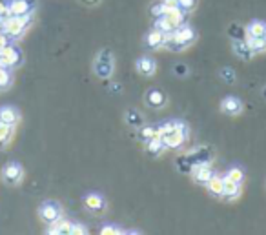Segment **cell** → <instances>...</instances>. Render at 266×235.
<instances>
[{
    "mask_svg": "<svg viewBox=\"0 0 266 235\" xmlns=\"http://www.w3.org/2000/svg\"><path fill=\"white\" fill-rule=\"evenodd\" d=\"M29 24H31V15H24V17H15V15H11L9 19L4 20L2 31L6 33L7 37L19 38L22 33L26 31V27Z\"/></svg>",
    "mask_w": 266,
    "mask_h": 235,
    "instance_id": "cell-1",
    "label": "cell"
},
{
    "mask_svg": "<svg viewBox=\"0 0 266 235\" xmlns=\"http://www.w3.org/2000/svg\"><path fill=\"white\" fill-rule=\"evenodd\" d=\"M186 159H188V162L192 164V168L202 166V164H210V162H212V150L206 146L195 148V150H192V152L186 155Z\"/></svg>",
    "mask_w": 266,
    "mask_h": 235,
    "instance_id": "cell-2",
    "label": "cell"
},
{
    "mask_svg": "<svg viewBox=\"0 0 266 235\" xmlns=\"http://www.w3.org/2000/svg\"><path fill=\"white\" fill-rule=\"evenodd\" d=\"M39 213H40V217H42V221L53 224L55 221H59L60 219V215H62V208H60V204L49 201V203H44L40 206Z\"/></svg>",
    "mask_w": 266,
    "mask_h": 235,
    "instance_id": "cell-3",
    "label": "cell"
},
{
    "mask_svg": "<svg viewBox=\"0 0 266 235\" xmlns=\"http://www.w3.org/2000/svg\"><path fill=\"white\" fill-rule=\"evenodd\" d=\"M7 6H9V13L11 15L24 17V15H31V11L37 6V2L35 0H11Z\"/></svg>",
    "mask_w": 266,
    "mask_h": 235,
    "instance_id": "cell-4",
    "label": "cell"
},
{
    "mask_svg": "<svg viewBox=\"0 0 266 235\" xmlns=\"http://www.w3.org/2000/svg\"><path fill=\"white\" fill-rule=\"evenodd\" d=\"M171 35L175 37V40L182 46V48H188V46L195 40L193 27H192V26H186V24H184V26H179L175 31L171 33Z\"/></svg>",
    "mask_w": 266,
    "mask_h": 235,
    "instance_id": "cell-5",
    "label": "cell"
},
{
    "mask_svg": "<svg viewBox=\"0 0 266 235\" xmlns=\"http://www.w3.org/2000/svg\"><path fill=\"white\" fill-rule=\"evenodd\" d=\"M0 58H2L4 68L15 66L20 62V50L15 46H4V48H0Z\"/></svg>",
    "mask_w": 266,
    "mask_h": 235,
    "instance_id": "cell-6",
    "label": "cell"
},
{
    "mask_svg": "<svg viewBox=\"0 0 266 235\" xmlns=\"http://www.w3.org/2000/svg\"><path fill=\"white\" fill-rule=\"evenodd\" d=\"M192 173H193V181L197 183V184L201 186H206L210 181H212V177H214L215 173L212 172V168L208 164H202V166H195L193 170H192Z\"/></svg>",
    "mask_w": 266,
    "mask_h": 235,
    "instance_id": "cell-7",
    "label": "cell"
},
{
    "mask_svg": "<svg viewBox=\"0 0 266 235\" xmlns=\"http://www.w3.org/2000/svg\"><path fill=\"white\" fill-rule=\"evenodd\" d=\"M2 177H4V181H6L7 184H17V183H20V179H22V168L17 162H11V164H7L4 168Z\"/></svg>",
    "mask_w": 266,
    "mask_h": 235,
    "instance_id": "cell-8",
    "label": "cell"
},
{
    "mask_svg": "<svg viewBox=\"0 0 266 235\" xmlns=\"http://www.w3.org/2000/svg\"><path fill=\"white\" fill-rule=\"evenodd\" d=\"M208 191H210V195L215 199H222L224 195V177H219V175H214L212 181L206 184Z\"/></svg>",
    "mask_w": 266,
    "mask_h": 235,
    "instance_id": "cell-9",
    "label": "cell"
},
{
    "mask_svg": "<svg viewBox=\"0 0 266 235\" xmlns=\"http://www.w3.org/2000/svg\"><path fill=\"white\" fill-rule=\"evenodd\" d=\"M186 139H188V135L179 131V130H175V131H171L169 135L163 137V142L166 148H181L182 144L186 142Z\"/></svg>",
    "mask_w": 266,
    "mask_h": 235,
    "instance_id": "cell-10",
    "label": "cell"
},
{
    "mask_svg": "<svg viewBox=\"0 0 266 235\" xmlns=\"http://www.w3.org/2000/svg\"><path fill=\"white\" fill-rule=\"evenodd\" d=\"M221 109L228 115H239L241 109H242V104H241V101L237 97H226L221 102Z\"/></svg>",
    "mask_w": 266,
    "mask_h": 235,
    "instance_id": "cell-11",
    "label": "cell"
},
{
    "mask_svg": "<svg viewBox=\"0 0 266 235\" xmlns=\"http://www.w3.org/2000/svg\"><path fill=\"white\" fill-rule=\"evenodd\" d=\"M234 53L239 58H242V60H250V58L255 55L246 40H235L234 42Z\"/></svg>",
    "mask_w": 266,
    "mask_h": 235,
    "instance_id": "cell-12",
    "label": "cell"
},
{
    "mask_svg": "<svg viewBox=\"0 0 266 235\" xmlns=\"http://www.w3.org/2000/svg\"><path fill=\"white\" fill-rule=\"evenodd\" d=\"M146 102H148L151 108H163L164 102H166V97L159 89H149L148 93H146Z\"/></svg>",
    "mask_w": 266,
    "mask_h": 235,
    "instance_id": "cell-13",
    "label": "cell"
},
{
    "mask_svg": "<svg viewBox=\"0 0 266 235\" xmlns=\"http://www.w3.org/2000/svg\"><path fill=\"white\" fill-rule=\"evenodd\" d=\"M137 70L141 71L143 75L151 77V75H153V73H155V70H157L155 60H153V58H149V57H143V58H139V62H137Z\"/></svg>",
    "mask_w": 266,
    "mask_h": 235,
    "instance_id": "cell-14",
    "label": "cell"
},
{
    "mask_svg": "<svg viewBox=\"0 0 266 235\" xmlns=\"http://www.w3.org/2000/svg\"><path fill=\"white\" fill-rule=\"evenodd\" d=\"M95 73L100 78H110L111 73H113V62L111 60H98L95 62Z\"/></svg>",
    "mask_w": 266,
    "mask_h": 235,
    "instance_id": "cell-15",
    "label": "cell"
},
{
    "mask_svg": "<svg viewBox=\"0 0 266 235\" xmlns=\"http://www.w3.org/2000/svg\"><path fill=\"white\" fill-rule=\"evenodd\" d=\"M266 33V24L265 22H261V20H253L250 24L246 26V37L252 38V37H265Z\"/></svg>",
    "mask_w": 266,
    "mask_h": 235,
    "instance_id": "cell-16",
    "label": "cell"
},
{
    "mask_svg": "<svg viewBox=\"0 0 266 235\" xmlns=\"http://www.w3.org/2000/svg\"><path fill=\"white\" fill-rule=\"evenodd\" d=\"M179 27V26L175 24V22H171V20L166 17V15H163V17H159L155 22V29H159V31H163L164 35H168V33H173Z\"/></svg>",
    "mask_w": 266,
    "mask_h": 235,
    "instance_id": "cell-17",
    "label": "cell"
},
{
    "mask_svg": "<svg viewBox=\"0 0 266 235\" xmlns=\"http://www.w3.org/2000/svg\"><path fill=\"white\" fill-rule=\"evenodd\" d=\"M84 203L86 206L90 208L91 211H97V213H100V211H104V208H106V204H104V201L98 195H95V193H90V195H86L84 197Z\"/></svg>",
    "mask_w": 266,
    "mask_h": 235,
    "instance_id": "cell-18",
    "label": "cell"
},
{
    "mask_svg": "<svg viewBox=\"0 0 266 235\" xmlns=\"http://www.w3.org/2000/svg\"><path fill=\"white\" fill-rule=\"evenodd\" d=\"M239 193H241V184H235V183H232V181H228L224 177V195H222V199L234 201V199L239 197Z\"/></svg>",
    "mask_w": 266,
    "mask_h": 235,
    "instance_id": "cell-19",
    "label": "cell"
},
{
    "mask_svg": "<svg viewBox=\"0 0 266 235\" xmlns=\"http://www.w3.org/2000/svg\"><path fill=\"white\" fill-rule=\"evenodd\" d=\"M164 38H166V35H164L163 31H159V29H153V31L148 35V48L149 50H157V48H163L164 44Z\"/></svg>",
    "mask_w": 266,
    "mask_h": 235,
    "instance_id": "cell-20",
    "label": "cell"
},
{
    "mask_svg": "<svg viewBox=\"0 0 266 235\" xmlns=\"http://www.w3.org/2000/svg\"><path fill=\"white\" fill-rule=\"evenodd\" d=\"M17 121H19V113L15 111L11 106H6V108L0 109V122H6V124H17Z\"/></svg>",
    "mask_w": 266,
    "mask_h": 235,
    "instance_id": "cell-21",
    "label": "cell"
},
{
    "mask_svg": "<svg viewBox=\"0 0 266 235\" xmlns=\"http://www.w3.org/2000/svg\"><path fill=\"white\" fill-rule=\"evenodd\" d=\"M48 234L49 235H55V234H72V223H68V221H55L53 223V226L49 230H48Z\"/></svg>",
    "mask_w": 266,
    "mask_h": 235,
    "instance_id": "cell-22",
    "label": "cell"
},
{
    "mask_svg": "<svg viewBox=\"0 0 266 235\" xmlns=\"http://www.w3.org/2000/svg\"><path fill=\"white\" fill-rule=\"evenodd\" d=\"M164 142H163V139L161 137H153L151 140H148V153L151 155V157H157L159 153L163 152L164 150Z\"/></svg>",
    "mask_w": 266,
    "mask_h": 235,
    "instance_id": "cell-23",
    "label": "cell"
},
{
    "mask_svg": "<svg viewBox=\"0 0 266 235\" xmlns=\"http://www.w3.org/2000/svg\"><path fill=\"white\" fill-rule=\"evenodd\" d=\"M126 122L133 128H141L143 126V115L139 113L137 109H128L126 111Z\"/></svg>",
    "mask_w": 266,
    "mask_h": 235,
    "instance_id": "cell-24",
    "label": "cell"
},
{
    "mask_svg": "<svg viewBox=\"0 0 266 235\" xmlns=\"http://www.w3.org/2000/svg\"><path fill=\"white\" fill-rule=\"evenodd\" d=\"M248 44H250L253 53H263V51H266V38L265 37L248 38Z\"/></svg>",
    "mask_w": 266,
    "mask_h": 235,
    "instance_id": "cell-25",
    "label": "cell"
},
{
    "mask_svg": "<svg viewBox=\"0 0 266 235\" xmlns=\"http://www.w3.org/2000/svg\"><path fill=\"white\" fill-rule=\"evenodd\" d=\"M153 137H159V131H157V128H153V126H141V130H139V139L144 140V142H148V140H151Z\"/></svg>",
    "mask_w": 266,
    "mask_h": 235,
    "instance_id": "cell-26",
    "label": "cell"
},
{
    "mask_svg": "<svg viewBox=\"0 0 266 235\" xmlns=\"http://www.w3.org/2000/svg\"><path fill=\"white\" fill-rule=\"evenodd\" d=\"M228 35L234 38V40H244L246 37V27H242L239 24H232L228 27Z\"/></svg>",
    "mask_w": 266,
    "mask_h": 235,
    "instance_id": "cell-27",
    "label": "cell"
},
{
    "mask_svg": "<svg viewBox=\"0 0 266 235\" xmlns=\"http://www.w3.org/2000/svg\"><path fill=\"white\" fill-rule=\"evenodd\" d=\"M226 179L232 181V183H235V184H241V183L244 181V172H242L241 168H232V170H228Z\"/></svg>",
    "mask_w": 266,
    "mask_h": 235,
    "instance_id": "cell-28",
    "label": "cell"
},
{
    "mask_svg": "<svg viewBox=\"0 0 266 235\" xmlns=\"http://www.w3.org/2000/svg\"><path fill=\"white\" fill-rule=\"evenodd\" d=\"M11 133H13V126L0 122V144H6L7 140L11 139Z\"/></svg>",
    "mask_w": 266,
    "mask_h": 235,
    "instance_id": "cell-29",
    "label": "cell"
},
{
    "mask_svg": "<svg viewBox=\"0 0 266 235\" xmlns=\"http://www.w3.org/2000/svg\"><path fill=\"white\" fill-rule=\"evenodd\" d=\"M157 131H159V137L163 139L166 135H169L171 131H175V121H166L164 124L157 126Z\"/></svg>",
    "mask_w": 266,
    "mask_h": 235,
    "instance_id": "cell-30",
    "label": "cell"
},
{
    "mask_svg": "<svg viewBox=\"0 0 266 235\" xmlns=\"http://www.w3.org/2000/svg\"><path fill=\"white\" fill-rule=\"evenodd\" d=\"M177 168H179V172L181 173H192V164L188 162V159H186V155H182V157H177Z\"/></svg>",
    "mask_w": 266,
    "mask_h": 235,
    "instance_id": "cell-31",
    "label": "cell"
},
{
    "mask_svg": "<svg viewBox=\"0 0 266 235\" xmlns=\"http://www.w3.org/2000/svg\"><path fill=\"white\" fill-rule=\"evenodd\" d=\"M11 84V75L6 68H0V88H6Z\"/></svg>",
    "mask_w": 266,
    "mask_h": 235,
    "instance_id": "cell-32",
    "label": "cell"
},
{
    "mask_svg": "<svg viewBox=\"0 0 266 235\" xmlns=\"http://www.w3.org/2000/svg\"><path fill=\"white\" fill-rule=\"evenodd\" d=\"M100 234L102 235H117V234H122V232H121L117 226H113V224H106V226H102Z\"/></svg>",
    "mask_w": 266,
    "mask_h": 235,
    "instance_id": "cell-33",
    "label": "cell"
},
{
    "mask_svg": "<svg viewBox=\"0 0 266 235\" xmlns=\"http://www.w3.org/2000/svg\"><path fill=\"white\" fill-rule=\"evenodd\" d=\"M221 77L226 80V82H234V80H235V71H232L230 68H224V70H221Z\"/></svg>",
    "mask_w": 266,
    "mask_h": 235,
    "instance_id": "cell-34",
    "label": "cell"
},
{
    "mask_svg": "<svg viewBox=\"0 0 266 235\" xmlns=\"http://www.w3.org/2000/svg\"><path fill=\"white\" fill-rule=\"evenodd\" d=\"M177 2H179V7L182 11H190L195 6V0H177Z\"/></svg>",
    "mask_w": 266,
    "mask_h": 235,
    "instance_id": "cell-35",
    "label": "cell"
},
{
    "mask_svg": "<svg viewBox=\"0 0 266 235\" xmlns=\"http://www.w3.org/2000/svg\"><path fill=\"white\" fill-rule=\"evenodd\" d=\"M173 71H175V75H179V77L188 75V68H186L184 64H175V66H173Z\"/></svg>",
    "mask_w": 266,
    "mask_h": 235,
    "instance_id": "cell-36",
    "label": "cell"
},
{
    "mask_svg": "<svg viewBox=\"0 0 266 235\" xmlns=\"http://www.w3.org/2000/svg\"><path fill=\"white\" fill-rule=\"evenodd\" d=\"M151 15H153L155 19L163 17V4H161V2H159V4H155V6H151Z\"/></svg>",
    "mask_w": 266,
    "mask_h": 235,
    "instance_id": "cell-37",
    "label": "cell"
},
{
    "mask_svg": "<svg viewBox=\"0 0 266 235\" xmlns=\"http://www.w3.org/2000/svg\"><path fill=\"white\" fill-rule=\"evenodd\" d=\"M72 234L73 235H84L86 228L82 226V224H72Z\"/></svg>",
    "mask_w": 266,
    "mask_h": 235,
    "instance_id": "cell-38",
    "label": "cell"
},
{
    "mask_svg": "<svg viewBox=\"0 0 266 235\" xmlns=\"http://www.w3.org/2000/svg\"><path fill=\"white\" fill-rule=\"evenodd\" d=\"M175 130H179V131H182V133L188 135V124L182 121H175Z\"/></svg>",
    "mask_w": 266,
    "mask_h": 235,
    "instance_id": "cell-39",
    "label": "cell"
},
{
    "mask_svg": "<svg viewBox=\"0 0 266 235\" xmlns=\"http://www.w3.org/2000/svg\"><path fill=\"white\" fill-rule=\"evenodd\" d=\"M6 15H11V13H9V6H7L6 2L0 0V17H6Z\"/></svg>",
    "mask_w": 266,
    "mask_h": 235,
    "instance_id": "cell-40",
    "label": "cell"
},
{
    "mask_svg": "<svg viewBox=\"0 0 266 235\" xmlns=\"http://www.w3.org/2000/svg\"><path fill=\"white\" fill-rule=\"evenodd\" d=\"M4 46H7V38L0 33V48H4Z\"/></svg>",
    "mask_w": 266,
    "mask_h": 235,
    "instance_id": "cell-41",
    "label": "cell"
},
{
    "mask_svg": "<svg viewBox=\"0 0 266 235\" xmlns=\"http://www.w3.org/2000/svg\"><path fill=\"white\" fill-rule=\"evenodd\" d=\"M113 91H121V84H113Z\"/></svg>",
    "mask_w": 266,
    "mask_h": 235,
    "instance_id": "cell-42",
    "label": "cell"
},
{
    "mask_svg": "<svg viewBox=\"0 0 266 235\" xmlns=\"http://www.w3.org/2000/svg\"><path fill=\"white\" fill-rule=\"evenodd\" d=\"M84 2H86V4H97L98 0H84Z\"/></svg>",
    "mask_w": 266,
    "mask_h": 235,
    "instance_id": "cell-43",
    "label": "cell"
},
{
    "mask_svg": "<svg viewBox=\"0 0 266 235\" xmlns=\"http://www.w3.org/2000/svg\"><path fill=\"white\" fill-rule=\"evenodd\" d=\"M265 38H266V33H265Z\"/></svg>",
    "mask_w": 266,
    "mask_h": 235,
    "instance_id": "cell-44",
    "label": "cell"
}]
</instances>
